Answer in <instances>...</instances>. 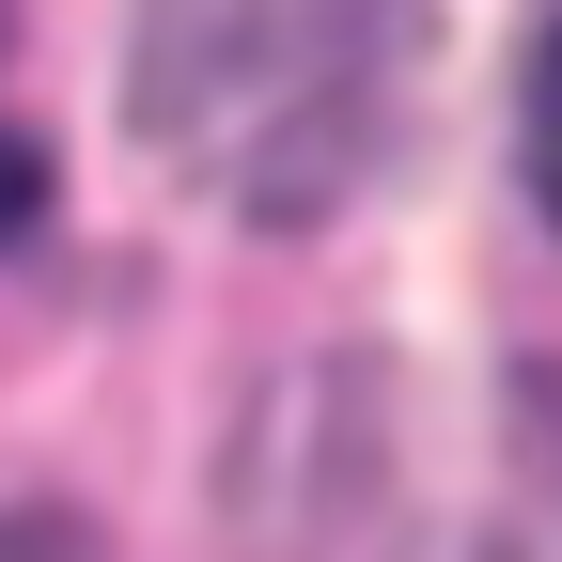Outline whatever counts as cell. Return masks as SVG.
<instances>
[{"instance_id":"cell-1","label":"cell","mask_w":562,"mask_h":562,"mask_svg":"<svg viewBox=\"0 0 562 562\" xmlns=\"http://www.w3.org/2000/svg\"><path fill=\"white\" fill-rule=\"evenodd\" d=\"M438 16L422 0H140L125 16V125L235 203V220H344L422 125Z\"/></svg>"},{"instance_id":"cell-2","label":"cell","mask_w":562,"mask_h":562,"mask_svg":"<svg viewBox=\"0 0 562 562\" xmlns=\"http://www.w3.org/2000/svg\"><path fill=\"white\" fill-rule=\"evenodd\" d=\"M531 203H547V235H562V16L531 47Z\"/></svg>"},{"instance_id":"cell-3","label":"cell","mask_w":562,"mask_h":562,"mask_svg":"<svg viewBox=\"0 0 562 562\" xmlns=\"http://www.w3.org/2000/svg\"><path fill=\"white\" fill-rule=\"evenodd\" d=\"M516 453H531V484L562 501V375H531V391H516Z\"/></svg>"},{"instance_id":"cell-4","label":"cell","mask_w":562,"mask_h":562,"mask_svg":"<svg viewBox=\"0 0 562 562\" xmlns=\"http://www.w3.org/2000/svg\"><path fill=\"white\" fill-rule=\"evenodd\" d=\"M47 220V140H0V235Z\"/></svg>"},{"instance_id":"cell-5","label":"cell","mask_w":562,"mask_h":562,"mask_svg":"<svg viewBox=\"0 0 562 562\" xmlns=\"http://www.w3.org/2000/svg\"><path fill=\"white\" fill-rule=\"evenodd\" d=\"M0 562H94V531H63V516H0Z\"/></svg>"}]
</instances>
